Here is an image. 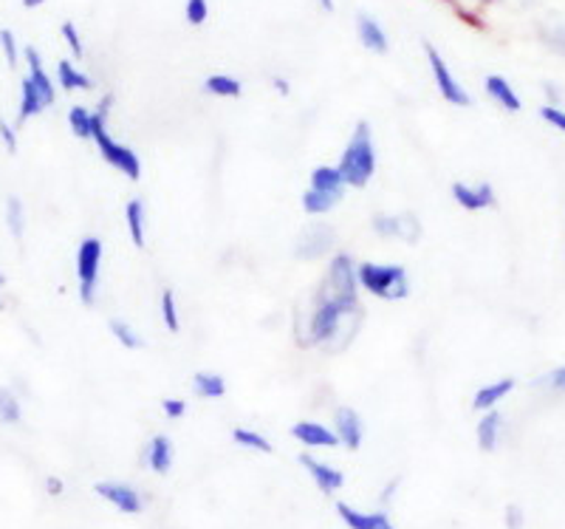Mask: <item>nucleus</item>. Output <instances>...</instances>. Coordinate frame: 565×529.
<instances>
[{
    "mask_svg": "<svg viewBox=\"0 0 565 529\" xmlns=\"http://www.w3.org/2000/svg\"><path fill=\"white\" fill-rule=\"evenodd\" d=\"M337 170H340L342 181L351 184V188H365L367 181H371L373 170H376V150H373V136L367 123L356 125Z\"/></svg>",
    "mask_w": 565,
    "mask_h": 529,
    "instance_id": "obj_1",
    "label": "nucleus"
},
{
    "mask_svg": "<svg viewBox=\"0 0 565 529\" xmlns=\"http://www.w3.org/2000/svg\"><path fill=\"white\" fill-rule=\"evenodd\" d=\"M360 286H365L371 295L382 297V300H402L411 295V284H407V272L402 266L393 264H362L356 269Z\"/></svg>",
    "mask_w": 565,
    "mask_h": 529,
    "instance_id": "obj_2",
    "label": "nucleus"
},
{
    "mask_svg": "<svg viewBox=\"0 0 565 529\" xmlns=\"http://www.w3.org/2000/svg\"><path fill=\"white\" fill-rule=\"evenodd\" d=\"M108 103L110 99H105L99 114H94V123H90V139L97 142L99 154H103V159L110 165V168H116L119 173H125L128 179L136 181L141 176L139 156H136L130 148H125V145L114 142V139L108 136V130H105V110H108Z\"/></svg>",
    "mask_w": 565,
    "mask_h": 529,
    "instance_id": "obj_3",
    "label": "nucleus"
},
{
    "mask_svg": "<svg viewBox=\"0 0 565 529\" xmlns=\"http://www.w3.org/2000/svg\"><path fill=\"white\" fill-rule=\"evenodd\" d=\"M356 269H353V261L348 255H337L328 266V278L326 289H322L320 297L326 300H342V304H356Z\"/></svg>",
    "mask_w": 565,
    "mask_h": 529,
    "instance_id": "obj_4",
    "label": "nucleus"
},
{
    "mask_svg": "<svg viewBox=\"0 0 565 529\" xmlns=\"http://www.w3.org/2000/svg\"><path fill=\"white\" fill-rule=\"evenodd\" d=\"M99 264H103V241L85 239L77 252V278H79V297L83 304H94V292H97Z\"/></svg>",
    "mask_w": 565,
    "mask_h": 529,
    "instance_id": "obj_5",
    "label": "nucleus"
},
{
    "mask_svg": "<svg viewBox=\"0 0 565 529\" xmlns=\"http://www.w3.org/2000/svg\"><path fill=\"white\" fill-rule=\"evenodd\" d=\"M356 309V304H342V300H326L320 297L315 317H311V342H328L340 331V320Z\"/></svg>",
    "mask_w": 565,
    "mask_h": 529,
    "instance_id": "obj_6",
    "label": "nucleus"
},
{
    "mask_svg": "<svg viewBox=\"0 0 565 529\" xmlns=\"http://www.w3.org/2000/svg\"><path fill=\"white\" fill-rule=\"evenodd\" d=\"M424 52H427V63H430V72H433V77H436V85H438V91H441V97L447 99L450 105H463V108H467L472 99H469V94L463 91V85L452 77L450 65L444 63V57L436 52V49H433L430 43L424 45Z\"/></svg>",
    "mask_w": 565,
    "mask_h": 529,
    "instance_id": "obj_7",
    "label": "nucleus"
},
{
    "mask_svg": "<svg viewBox=\"0 0 565 529\" xmlns=\"http://www.w3.org/2000/svg\"><path fill=\"white\" fill-rule=\"evenodd\" d=\"M94 490H97L99 498L114 504L116 510L125 512V516H139L141 507H145L139 493H136L130 485H122V482H99Z\"/></svg>",
    "mask_w": 565,
    "mask_h": 529,
    "instance_id": "obj_8",
    "label": "nucleus"
},
{
    "mask_svg": "<svg viewBox=\"0 0 565 529\" xmlns=\"http://www.w3.org/2000/svg\"><path fill=\"white\" fill-rule=\"evenodd\" d=\"M300 465L306 467V473H309L311 482H315L317 490H320L322 496H334V493L342 490V485H345V476H342V473L337 470V467L326 465V462H320V458L309 456V453H302Z\"/></svg>",
    "mask_w": 565,
    "mask_h": 529,
    "instance_id": "obj_9",
    "label": "nucleus"
},
{
    "mask_svg": "<svg viewBox=\"0 0 565 529\" xmlns=\"http://www.w3.org/2000/svg\"><path fill=\"white\" fill-rule=\"evenodd\" d=\"M337 516L348 529H396L387 512H362L345 501H337Z\"/></svg>",
    "mask_w": 565,
    "mask_h": 529,
    "instance_id": "obj_10",
    "label": "nucleus"
},
{
    "mask_svg": "<svg viewBox=\"0 0 565 529\" xmlns=\"http://www.w3.org/2000/svg\"><path fill=\"white\" fill-rule=\"evenodd\" d=\"M373 230L380 235H396V239L407 241V244H416L422 239V224L413 215H380L373 219Z\"/></svg>",
    "mask_w": 565,
    "mask_h": 529,
    "instance_id": "obj_11",
    "label": "nucleus"
},
{
    "mask_svg": "<svg viewBox=\"0 0 565 529\" xmlns=\"http://www.w3.org/2000/svg\"><path fill=\"white\" fill-rule=\"evenodd\" d=\"M334 244V230L326 224L309 226L297 241V258H320L326 255L328 246Z\"/></svg>",
    "mask_w": 565,
    "mask_h": 529,
    "instance_id": "obj_12",
    "label": "nucleus"
},
{
    "mask_svg": "<svg viewBox=\"0 0 565 529\" xmlns=\"http://www.w3.org/2000/svg\"><path fill=\"white\" fill-rule=\"evenodd\" d=\"M334 433L340 445H345L348 451H360L362 445V420L360 413L353 408H340L334 416Z\"/></svg>",
    "mask_w": 565,
    "mask_h": 529,
    "instance_id": "obj_13",
    "label": "nucleus"
},
{
    "mask_svg": "<svg viewBox=\"0 0 565 529\" xmlns=\"http://www.w3.org/2000/svg\"><path fill=\"white\" fill-rule=\"evenodd\" d=\"M291 436H295V440L306 447H337L340 445L337 433L328 431V427L320 425V422H297V425L291 427Z\"/></svg>",
    "mask_w": 565,
    "mask_h": 529,
    "instance_id": "obj_14",
    "label": "nucleus"
},
{
    "mask_svg": "<svg viewBox=\"0 0 565 529\" xmlns=\"http://www.w3.org/2000/svg\"><path fill=\"white\" fill-rule=\"evenodd\" d=\"M26 63H29V80H32L34 91H38L40 99H43V105H45V108H49V105H54V97H57V91H54L52 77L45 74L43 60H40L38 49H32V45H29V49H26Z\"/></svg>",
    "mask_w": 565,
    "mask_h": 529,
    "instance_id": "obj_15",
    "label": "nucleus"
},
{
    "mask_svg": "<svg viewBox=\"0 0 565 529\" xmlns=\"http://www.w3.org/2000/svg\"><path fill=\"white\" fill-rule=\"evenodd\" d=\"M452 195H456L458 204L463 207V210H487V207L494 204V193H492V184H478V188H467V184H452Z\"/></svg>",
    "mask_w": 565,
    "mask_h": 529,
    "instance_id": "obj_16",
    "label": "nucleus"
},
{
    "mask_svg": "<svg viewBox=\"0 0 565 529\" xmlns=\"http://www.w3.org/2000/svg\"><path fill=\"white\" fill-rule=\"evenodd\" d=\"M356 34H360V43L365 45L367 52L387 54V49H391L385 29H382L371 14H360V20H356Z\"/></svg>",
    "mask_w": 565,
    "mask_h": 529,
    "instance_id": "obj_17",
    "label": "nucleus"
},
{
    "mask_svg": "<svg viewBox=\"0 0 565 529\" xmlns=\"http://www.w3.org/2000/svg\"><path fill=\"white\" fill-rule=\"evenodd\" d=\"M145 458H148L150 470L164 476V473H170V467H173V442H170L168 436H156V440L148 445Z\"/></svg>",
    "mask_w": 565,
    "mask_h": 529,
    "instance_id": "obj_18",
    "label": "nucleus"
},
{
    "mask_svg": "<svg viewBox=\"0 0 565 529\" xmlns=\"http://www.w3.org/2000/svg\"><path fill=\"white\" fill-rule=\"evenodd\" d=\"M487 94L494 99V103L501 105V108L512 110V114H518V110L523 108L521 97L514 94L512 85H509L503 77H498V74H489L487 77Z\"/></svg>",
    "mask_w": 565,
    "mask_h": 529,
    "instance_id": "obj_19",
    "label": "nucleus"
},
{
    "mask_svg": "<svg viewBox=\"0 0 565 529\" xmlns=\"http://www.w3.org/2000/svg\"><path fill=\"white\" fill-rule=\"evenodd\" d=\"M501 425L503 416L498 411H487L483 413V420L478 422V447L483 453H492L498 447V436H501Z\"/></svg>",
    "mask_w": 565,
    "mask_h": 529,
    "instance_id": "obj_20",
    "label": "nucleus"
},
{
    "mask_svg": "<svg viewBox=\"0 0 565 529\" xmlns=\"http://www.w3.org/2000/svg\"><path fill=\"white\" fill-rule=\"evenodd\" d=\"M514 388V380H498V382H492V385H487V388H481V391H478L476 394V400H472V408H476V411H492L494 405H498V402L503 400V396L509 394V391H512Z\"/></svg>",
    "mask_w": 565,
    "mask_h": 529,
    "instance_id": "obj_21",
    "label": "nucleus"
},
{
    "mask_svg": "<svg viewBox=\"0 0 565 529\" xmlns=\"http://www.w3.org/2000/svg\"><path fill=\"white\" fill-rule=\"evenodd\" d=\"M43 108H45V105H43V99H40L38 91H34L32 80H29V77L20 80V114H18L20 123H26V119L38 117Z\"/></svg>",
    "mask_w": 565,
    "mask_h": 529,
    "instance_id": "obj_22",
    "label": "nucleus"
},
{
    "mask_svg": "<svg viewBox=\"0 0 565 529\" xmlns=\"http://www.w3.org/2000/svg\"><path fill=\"white\" fill-rule=\"evenodd\" d=\"M342 188H345V181H342L340 170L317 168L315 173H311V190H317V193L342 195Z\"/></svg>",
    "mask_w": 565,
    "mask_h": 529,
    "instance_id": "obj_23",
    "label": "nucleus"
},
{
    "mask_svg": "<svg viewBox=\"0 0 565 529\" xmlns=\"http://www.w3.org/2000/svg\"><path fill=\"white\" fill-rule=\"evenodd\" d=\"M193 388H195V394L204 396V400H218V396L226 394L224 377L206 374V371H199V374L193 377Z\"/></svg>",
    "mask_w": 565,
    "mask_h": 529,
    "instance_id": "obj_24",
    "label": "nucleus"
},
{
    "mask_svg": "<svg viewBox=\"0 0 565 529\" xmlns=\"http://www.w3.org/2000/svg\"><path fill=\"white\" fill-rule=\"evenodd\" d=\"M57 83L63 85L65 91H77V88L88 91L90 85H94L88 77H85L83 72H79V68H74L68 60H60V63H57Z\"/></svg>",
    "mask_w": 565,
    "mask_h": 529,
    "instance_id": "obj_25",
    "label": "nucleus"
},
{
    "mask_svg": "<svg viewBox=\"0 0 565 529\" xmlns=\"http://www.w3.org/2000/svg\"><path fill=\"white\" fill-rule=\"evenodd\" d=\"M204 91H210L215 97H241L244 85L235 77H230V74H212V77H206Z\"/></svg>",
    "mask_w": 565,
    "mask_h": 529,
    "instance_id": "obj_26",
    "label": "nucleus"
},
{
    "mask_svg": "<svg viewBox=\"0 0 565 529\" xmlns=\"http://www.w3.org/2000/svg\"><path fill=\"white\" fill-rule=\"evenodd\" d=\"M125 219H128L134 244L145 246V207H141L139 199H134L128 207H125Z\"/></svg>",
    "mask_w": 565,
    "mask_h": 529,
    "instance_id": "obj_27",
    "label": "nucleus"
},
{
    "mask_svg": "<svg viewBox=\"0 0 565 529\" xmlns=\"http://www.w3.org/2000/svg\"><path fill=\"white\" fill-rule=\"evenodd\" d=\"M23 420V408H20V400L14 396V391L9 388H0V422L3 425H18Z\"/></svg>",
    "mask_w": 565,
    "mask_h": 529,
    "instance_id": "obj_28",
    "label": "nucleus"
},
{
    "mask_svg": "<svg viewBox=\"0 0 565 529\" xmlns=\"http://www.w3.org/2000/svg\"><path fill=\"white\" fill-rule=\"evenodd\" d=\"M7 226L14 239H23V233H26V210H23V201L14 199V195L7 201Z\"/></svg>",
    "mask_w": 565,
    "mask_h": 529,
    "instance_id": "obj_29",
    "label": "nucleus"
},
{
    "mask_svg": "<svg viewBox=\"0 0 565 529\" xmlns=\"http://www.w3.org/2000/svg\"><path fill=\"white\" fill-rule=\"evenodd\" d=\"M340 199H342V195L317 193V190H309V193L302 195V207H306V213L322 215V213H328V210H334L337 201H340Z\"/></svg>",
    "mask_w": 565,
    "mask_h": 529,
    "instance_id": "obj_30",
    "label": "nucleus"
},
{
    "mask_svg": "<svg viewBox=\"0 0 565 529\" xmlns=\"http://www.w3.org/2000/svg\"><path fill=\"white\" fill-rule=\"evenodd\" d=\"M90 123H94V114L88 108H83V105H74L68 110V125L74 130V136H79V139H90Z\"/></svg>",
    "mask_w": 565,
    "mask_h": 529,
    "instance_id": "obj_31",
    "label": "nucleus"
},
{
    "mask_svg": "<svg viewBox=\"0 0 565 529\" xmlns=\"http://www.w3.org/2000/svg\"><path fill=\"white\" fill-rule=\"evenodd\" d=\"M232 440L238 442L241 447H246V451L271 453L269 440H266V436H260V433H255V431H246V427H235V431H232Z\"/></svg>",
    "mask_w": 565,
    "mask_h": 529,
    "instance_id": "obj_32",
    "label": "nucleus"
},
{
    "mask_svg": "<svg viewBox=\"0 0 565 529\" xmlns=\"http://www.w3.org/2000/svg\"><path fill=\"white\" fill-rule=\"evenodd\" d=\"M110 331H114V337L122 342L125 349H139L141 346V337L128 324H122V320H110Z\"/></svg>",
    "mask_w": 565,
    "mask_h": 529,
    "instance_id": "obj_33",
    "label": "nucleus"
},
{
    "mask_svg": "<svg viewBox=\"0 0 565 529\" xmlns=\"http://www.w3.org/2000/svg\"><path fill=\"white\" fill-rule=\"evenodd\" d=\"M206 18H210V3L206 0H186V23L204 27Z\"/></svg>",
    "mask_w": 565,
    "mask_h": 529,
    "instance_id": "obj_34",
    "label": "nucleus"
},
{
    "mask_svg": "<svg viewBox=\"0 0 565 529\" xmlns=\"http://www.w3.org/2000/svg\"><path fill=\"white\" fill-rule=\"evenodd\" d=\"M161 317H164V326H168L170 331H179V315H175V297L173 292H164L161 295Z\"/></svg>",
    "mask_w": 565,
    "mask_h": 529,
    "instance_id": "obj_35",
    "label": "nucleus"
},
{
    "mask_svg": "<svg viewBox=\"0 0 565 529\" xmlns=\"http://www.w3.org/2000/svg\"><path fill=\"white\" fill-rule=\"evenodd\" d=\"M0 49H3L7 63L14 68V65L20 63V52H18V40H14V34L9 32V29H0Z\"/></svg>",
    "mask_w": 565,
    "mask_h": 529,
    "instance_id": "obj_36",
    "label": "nucleus"
},
{
    "mask_svg": "<svg viewBox=\"0 0 565 529\" xmlns=\"http://www.w3.org/2000/svg\"><path fill=\"white\" fill-rule=\"evenodd\" d=\"M63 38H65V43H68L71 54H74V57H83V52H85L83 40H79L77 27H74L71 20H65V23H63Z\"/></svg>",
    "mask_w": 565,
    "mask_h": 529,
    "instance_id": "obj_37",
    "label": "nucleus"
},
{
    "mask_svg": "<svg viewBox=\"0 0 565 529\" xmlns=\"http://www.w3.org/2000/svg\"><path fill=\"white\" fill-rule=\"evenodd\" d=\"M540 117L546 119L552 128H557L559 134H565V110L563 108H557V105H543V108H540Z\"/></svg>",
    "mask_w": 565,
    "mask_h": 529,
    "instance_id": "obj_38",
    "label": "nucleus"
},
{
    "mask_svg": "<svg viewBox=\"0 0 565 529\" xmlns=\"http://www.w3.org/2000/svg\"><path fill=\"white\" fill-rule=\"evenodd\" d=\"M0 142L7 145L9 154H14V150H18V134H14V128L7 123V119H0Z\"/></svg>",
    "mask_w": 565,
    "mask_h": 529,
    "instance_id": "obj_39",
    "label": "nucleus"
},
{
    "mask_svg": "<svg viewBox=\"0 0 565 529\" xmlns=\"http://www.w3.org/2000/svg\"><path fill=\"white\" fill-rule=\"evenodd\" d=\"M526 527V516L518 504H509L507 507V529H523Z\"/></svg>",
    "mask_w": 565,
    "mask_h": 529,
    "instance_id": "obj_40",
    "label": "nucleus"
},
{
    "mask_svg": "<svg viewBox=\"0 0 565 529\" xmlns=\"http://www.w3.org/2000/svg\"><path fill=\"white\" fill-rule=\"evenodd\" d=\"M546 385L554 388V391H559V394H565V366L554 368L552 374L546 377Z\"/></svg>",
    "mask_w": 565,
    "mask_h": 529,
    "instance_id": "obj_41",
    "label": "nucleus"
},
{
    "mask_svg": "<svg viewBox=\"0 0 565 529\" xmlns=\"http://www.w3.org/2000/svg\"><path fill=\"white\" fill-rule=\"evenodd\" d=\"M161 408H164V413H168L170 420H179V416H184L186 405L181 400H164L161 402Z\"/></svg>",
    "mask_w": 565,
    "mask_h": 529,
    "instance_id": "obj_42",
    "label": "nucleus"
},
{
    "mask_svg": "<svg viewBox=\"0 0 565 529\" xmlns=\"http://www.w3.org/2000/svg\"><path fill=\"white\" fill-rule=\"evenodd\" d=\"M396 487H398V478H393V482H387V487H385V493H382V504H387L393 498V493H396Z\"/></svg>",
    "mask_w": 565,
    "mask_h": 529,
    "instance_id": "obj_43",
    "label": "nucleus"
},
{
    "mask_svg": "<svg viewBox=\"0 0 565 529\" xmlns=\"http://www.w3.org/2000/svg\"><path fill=\"white\" fill-rule=\"evenodd\" d=\"M49 493H52V496H60V493H63V482H60V478H49Z\"/></svg>",
    "mask_w": 565,
    "mask_h": 529,
    "instance_id": "obj_44",
    "label": "nucleus"
},
{
    "mask_svg": "<svg viewBox=\"0 0 565 529\" xmlns=\"http://www.w3.org/2000/svg\"><path fill=\"white\" fill-rule=\"evenodd\" d=\"M271 83H275V88L280 91V94H289V83H286V80L275 77V80H271Z\"/></svg>",
    "mask_w": 565,
    "mask_h": 529,
    "instance_id": "obj_45",
    "label": "nucleus"
},
{
    "mask_svg": "<svg viewBox=\"0 0 565 529\" xmlns=\"http://www.w3.org/2000/svg\"><path fill=\"white\" fill-rule=\"evenodd\" d=\"M45 0H23V7L26 9H38V7H43Z\"/></svg>",
    "mask_w": 565,
    "mask_h": 529,
    "instance_id": "obj_46",
    "label": "nucleus"
},
{
    "mask_svg": "<svg viewBox=\"0 0 565 529\" xmlns=\"http://www.w3.org/2000/svg\"><path fill=\"white\" fill-rule=\"evenodd\" d=\"M320 7L326 9V12H334V0H320Z\"/></svg>",
    "mask_w": 565,
    "mask_h": 529,
    "instance_id": "obj_47",
    "label": "nucleus"
},
{
    "mask_svg": "<svg viewBox=\"0 0 565 529\" xmlns=\"http://www.w3.org/2000/svg\"><path fill=\"white\" fill-rule=\"evenodd\" d=\"M3 284H7V278H3V275H0V286H3Z\"/></svg>",
    "mask_w": 565,
    "mask_h": 529,
    "instance_id": "obj_48",
    "label": "nucleus"
},
{
    "mask_svg": "<svg viewBox=\"0 0 565 529\" xmlns=\"http://www.w3.org/2000/svg\"><path fill=\"white\" fill-rule=\"evenodd\" d=\"M0 309H3V300H0Z\"/></svg>",
    "mask_w": 565,
    "mask_h": 529,
    "instance_id": "obj_49",
    "label": "nucleus"
}]
</instances>
